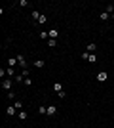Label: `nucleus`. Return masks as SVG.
I'll list each match as a JSON object with an SVG mask.
<instances>
[{
  "label": "nucleus",
  "mask_w": 114,
  "mask_h": 128,
  "mask_svg": "<svg viewBox=\"0 0 114 128\" xmlns=\"http://www.w3.org/2000/svg\"><path fill=\"white\" fill-rule=\"evenodd\" d=\"M2 88L10 92V90H11V80H10V78H6V80H2Z\"/></svg>",
  "instance_id": "obj_1"
},
{
  "label": "nucleus",
  "mask_w": 114,
  "mask_h": 128,
  "mask_svg": "<svg viewBox=\"0 0 114 128\" xmlns=\"http://www.w3.org/2000/svg\"><path fill=\"white\" fill-rule=\"evenodd\" d=\"M15 111H17V109H15L13 105H8V109H6V115H8V117H13V115H15Z\"/></svg>",
  "instance_id": "obj_2"
},
{
  "label": "nucleus",
  "mask_w": 114,
  "mask_h": 128,
  "mask_svg": "<svg viewBox=\"0 0 114 128\" xmlns=\"http://www.w3.org/2000/svg\"><path fill=\"white\" fill-rule=\"evenodd\" d=\"M17 63H19V65H21V67H25V69H27V61H25V57H23V55H21V54H19V55H17Z\"/></svg>",
  "instance_id": "obj_3"
},
{
  "label": "nucleus",
  "mask_w": 114,
  "mask_h": 128,
  "mask_svg": "<svg viewBox=\"0 0 114 128\" xmlns=\"http://www.w3.org/2000/svg\"><path fill=\"white\" fill-rule=\"evenodd\" d=\"M55 113H57V107L55 105H50V107H48V115L51 117V115H55Z\"/></svg>",
  "instance_id": "obj_4"
},
{
  "label": "nucleus",
  "mask_w": 114,
  "mask_h": 128,
  "mask_svg": "<svg viewBox=\"0 0 114 128\" xmlns=\"http://www.w3.org/2000/svg\"><path fill=\"white\" fill-rule=\"evenodd\" d=\"M13 107H15L17 111H21V109H23V101H21V100H17V101H13Z\"/></svg>",
  "instance_id": "obj_5"
},
{
  "label": "nucleus",
  "mask_w": 114,
  "mask_h": 128,
  "mask_svg": "<svg viewBox=\"0 0 114 128\" xmlns=\"http://www.w3.org/2000/svg\"><path fill=\"white\" fill-rule=\"evenodd\" d=\"M38 113H40V115H48V107H46V105H40V107H38Z\"/></svg>",
  "instance_id": "obj_6"
},
{
  "label": "nucleus",
  "mask_w": 114,
  "mask_h": 128,
  "mask_svg": "<svg viewBox=\"0 0 114 128\" xmlns=\"http://www.w3.org/2000/svg\"><path fill=\"white\" fill-rule=\"evenodd\" d=\"M97 80H101V82H103V80H107V73H105V71H101V73L97 75Z\"/></svg>",
  "instance_id": "obj_7"
},
{
  "label": "nucleus",
  "mask_w": 114,
  "mask_h": 128,
  "mask_svg": "<svg viewBox=\"0 0 114 128\" xmlns=\"http://www.w3.org/2000/svg\"><path fill=\"white\" fill-rule=\"evenodd\" d=\"M53 90H55V92H61V90H63V84H61V82H53Z\"/></svg>",
  "instance_id": "obj_8"
},
{
  "label": "nucleus",
  "mask_w": 114,
  "mask_h": 128,
  "mask_svg": "<svg viewBox=\"0 0 114 128\" xmlns=\"http://www.w3.org/2000/svg\"><path fill=\"white\" fill-rule=\"evenodd\" d=\"M44 65H46L44 59H36V61H34V67H44Z\"/></svg>",
  "instance_id": "obj_9"
},
{
  "label": "nucleus",
  "mask_w": 114,
  "mask_h": 128,
  "mask_svg": "<svg viewBox=\"0 0 114 128\" xmlns=\"http://www.w3.org/2000/svg\"><path fill=\"white\" fill-rule=\"evenodd\" d=\"M48 34H50V38H51V40H55V38H57V31H55V29H51Z\"/></svg>",
  "instance_id": "obj_10"
},
{
  "label": "nucleus",
  "mask_w": 114,
  "mask_h": 128,
  "mask_svg": "<svg viewBox=\"0 0 114 128\" xmlns=\"http://www.w3.org/2000/svg\"><path fill=\"white\" fill-rule=\"evenodd\" d=\"M95 48H97L95 42H89V44H87V52H95Z\"/></svg>",
  "instance_id": "obj_11"
},
{
  "label": "nucleus",
  "mask_w": 114,
  "mask_h": 128,
  "mask_svg": "<svg viewBox=\"0 0 114 128\" xmlns=\"http://www.w3.org/2000/svg\"><path fill=\"white\" fill-rule=\"evenodd\" d=\"M15 82H25V77L23 75H15Z\"/></svg>",
  "instance_id": "obj_12"
},
{
  "label": "nucleus",
  "mask_w": 114,
  "mask_h": 128,
  "mask_svg": "<svg viewBox=\"0 0 114 128\" xmlns=\"http://www.w3.org/2000/svg\"><path fill=\"white\" fill-rule=\"evenodd\" d=\"M99 17H101V21H107V19H108V13H107V12H103Z\"/></svg>",
  "instance_id": "obj_13"
},
{
  "label": "nucleus",
  "mask_w": 114,
  "mask_h": 128,
  "mask_svg": "<svg viewBox=\"0 0 114 128\" xmlns=\"http://www.w3.org/2000/svg\"><path fill=\"white\" fill-rule=\"evenodd\" d=\"M48 19H46V15H40V19H38V25H44Z\"/></svg>",
  "instance_id": "obj_14"
},
{
  "label": "nucleus",
  "mask_w": 114,
  "mask_h": 128,
  "mask_svg": "<svg viewBox=\"0 0 114 128\" xmlns=\"http://www.w3.org/2000/svg\"><path fill=\"white\" fill-rule=\"evenodd\" d=\"M87 61H91V63H95V61H97V55H95V54H89V59H87Z\"/></svg>",
  "instance_id": "obj_15"
},
{
  "label": "nucleus",
  "mask_w": 114,
  "mask_h": 128,
  "mask_svg": "<svg viewBox=\"0 0 114 128\" xmlns=\"http://www.w3.org/2000/svg\"><path fill=\"white\" fill-rule=\"evenodd\" d=\"M15 63H17V57H11V59H10V61H8V65H10V67H13V65H15Z\"/></svg>",
  "instance_id": "obj_16"
},
{
  "label": "nucleus",
  "mask_w": 114,
  "mask_h": 128,
  "mask_svg": "<svg viewBox=\"0 0 114 128\" xmlns=\"http://www.w3.org/2000/svg\"><path fill=\"white\" fill-rule=\"evenodd\" d=\"M105 12H107L108 15H110V13H114V6H107V10H105Z\"/></svg>",
  "instance_id": "obj_17"
},
{
  "label": "nucleus",
  "mask_w": 114,
  "mask_h": 128,
  "mask_svg": "<svg viewBox=\"0 0 114 128\" xmlns=\"http://www.w3.org/2000/svg\"><path fill=\"white\" fill-rule=\"evenodd\" d=\"M15 75V71H13V67H8V77H13Z\"/></svg>",
  "instance_id": "obj_18"
},
{
  "label": "nucleus",
  "mask_w": 114,
  "mask_h": 128,
  "mask_svg": "<svg viewBox=\"0 0 114 128\" xmlns=\"http://www.w3.org/2000/svg\"><path fill=\"white\" fill-rule=\"evenodd\" d=\"M19 119L25 121V119H27V113H25V111H19Z\"/></svg>",
  "instance_id": "obj_19"
},
{
  "label": "nucleus",
  "mask_w": 114,
  "mask_h": 128,
  "mask_svg": "<svg viewBox=\"0 0 114 128\" xmlns=\"http://www.w3.org/2000/svg\"><path fill=\"white\" fill-rule=\"evenodd\" d=\"M32 19H36V21H38V19H40V13H38V12H32Z\"/></svg>",
  "instance_id": "obj_20"
},
{
  "label": "nucleus",
  "mask_w": 114,
  "mask_h": 128,
  "mask_svg": "<svg viewBox=\"0 0 114 128\" xmlns=\"http://www.w3.org/2000/svg\"><path fill=\"white\" fill-rule=\"evenodd\" d=\"M55 44H57L55 40H51V38H50V40H48V46H50V48H53V46H55Z\"/></svg>",
  "instance_id": "obj_21"
},
{
  "label": "nucleus",
  "mask_w": 114,
  "mask_h": 128,
  "mask_svg": "<svg viewBox=\"0 0 114 128\" xmlns=\"http://www.w3.org/2000/svg\"><path fill=\"white\" fill-rule=\"evenodd\" d=\"M48 36H50V34H48L46 31H42V33H40V38H48Z\"/></svg>",
  "instance_id": "obj_22"
},
{
  "label": "nucleus",
  "mask_w": 114,
  "mask_h": 128,
  "mask_svg": "<svg viewBox=\"0 0 114 128\" xmlns=\"http://www.w3.org/2000/svg\"><path fill=\"white\" fill-rule=\"evenodd\" d=\"M57 96H59L61 100H65V90H61V92H57Z\"/></svg>",
  "instance_id": "obj_23"
},
{
  "label": "nucleus",
  "mask_w": 114,
  "mask_h": 128,
  "mask_svg": "<svg viewBox=\"0 0 114 128\" xmlns=\"http://www.w3.org/2000/svg\"><path fill=\"white\" fill-rule=\"evenodd\" d=\"M82 59H86V61L89 59V54H87V52H84V54H82Z\"/></svg>",
  "instance_id": "obj_24"
},
{
  "label": "nucleus",
  "mask_w": 114,
  "mask_h": 128,
  "mask_svg": "<svg viewBox=\"0 0 114 128\" xmlns=\"http://www.w3.org/2000/svg\"><path fill=\"white\" fill-rule=\"evenodd\" d=\"M23 84H25V86H30V84H32V80H30V78H25V82H23Z\"/></svg>",
  "instance_id": "obj_25"
},
{
  "label": "nucleus",
  "mask_w": 114,
  "mask_h": 128,
  "mask_svg": "<svg viewBox=\"0 0 114 128\" xmlns=\"http://www.w3.org/2000/svg\"><path fill=\"white\" fill-rule=\"evenodd\" d=\"M21 75H23L25 78H28V69H23V73H21Z\"/></svg>",
  "instance_id": "obj_26"
},
{
  "label": "nucleus",
  "mask_w": 114,
  "mask_h": 128,
  "mask_svg": "<svg viewBox=\"0 0 114 128\" xmlns=\"http://www.w3.org/2000/svg\"><path fill=\"white\" fill-rule=\"evenodd\" d=\"M112 19H114V13H112Z\"/></svg>",
  "instance_id": "obj_27"
},
{
  "label": "nucleus",
  "mask_w": 114,
  "mask_h": 128,
  "mask_svg": "<svg viewBox=\"0 0 114 128\" xmlns=\"http://www.w3.org/2000/svg\"><path fill=\"white\" fill-rule=\"evenodd\" d=\"M53 128H55V126H53Z\"/></svg>",
  "instance_id": "obj_28"
}]
</instances>
